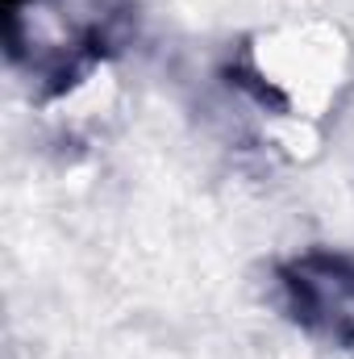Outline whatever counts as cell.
Returning a JSON list of instances; mask_svg holds the SVG:
<instances>
[{
  "label": "cell",
  "mask_w": 354,
  "mask_h": 359,
  "mask_svg": "<svg viewBox=\"0 0 354 359\" xmlns=\"http://www.w3.org/2000/svg\"><path fill=\"white\" fill-rule=\"evenodd\" d=\"M351 76L354 50L342 25L321 17H300L250 38L238 88L275 113L317 126L342 104V96L354 84Z\"/></svg>",
  "instance_id": "obj_1"
}]
</instances>
